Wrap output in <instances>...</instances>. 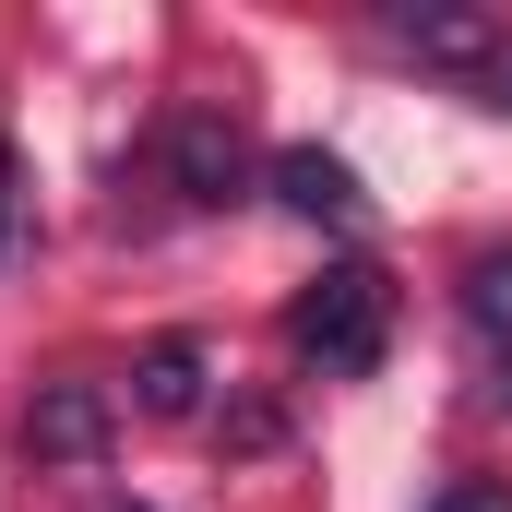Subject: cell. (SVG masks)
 <instances>
[{
	"mask_svg": "<svg viewBox=\"0 0 512 512\" xmlns=\"http://www.w3.org/2000/svg\"><path fill=\"white\" fill-rule=\"evenodd\" d=\"M24 203H36V191H24V143L0 131V274L24 262Z\"/></svg>",
	"mask_w": 512,
	"mask_h": 512,
	"instance_id": "obj_8",
	"label": "cell"
},
{
	"mask_svg": "<svg viewBox=\"0 0 512 512\" xmlns=\"http://www.w3.org/2000/svg\"><path fill=\"white\" fill-rule=\"evenodd\" d=\"M477 96H489V108H512V48L489 60V72H477Z\"/></svg>",
	"mask_w": 512,
	"mask_h": 512,
	"instance_id": "obj_10",
	"label": "cell"
},
{
	"mask_svg": "<svg viewBox=\"0 0 512 512\" xmlns=\"http://www.w3.org/2000/svg\"><path fill=\"white\" fill-rule=\"evenodd\" d=\"M465 322H477V334H501V346H512V251H489L477 274H465Z\"/></svg>",
	"mask_w": 512,
	"mask_h": 512,
	"instance_id": "obj_7",
	"label": "cell"
},
{
	"mask_svg": "<svg viewBox=\"0 0 512 512\" xmlns=\"http://www.w3.org/2000/svg\"><path fill=\"white\" fill-rule=\"evenodd\" d=\"M286 346L322 370V382H370L393 346V274L382 262H334L298 310H286Z\"/></svg>",
	"mask_w": 512,
	"mask_h": 512,
	"instance_id": "obj_1",
	"label": "cell"
},
{
	"mask_svg": "<svg viewBox=\"0 0 512 512\" xmlns=\"http://www.w3.org/2000/svg\"><path fill=\"white\" fill-rule=\"evenodd\" d=\"M24 453H36V465H96V453H108V393L96 382H48L24 405Z\"/></svg>",
	"mask_w": 512,
	"mask_h": 512,
	"instance_id": "obj_5",
	"label": "cell"
},
{
	"mask_svg": "<svg viewBox=\"0 0 512 512\" xmlns=\"http://www.w3.org/2000/svg\"><path fill=\"white\" fill-rule=\"evenodd\" d=\"M393 36H405L429 72H465V84L512 48V24L489 12V0H405V12H393Z\"/></svg>",
	"mask_w": 512,
	"mask_h": 512,
	"instance_id": "obj_3",
	"label": "cell"
},
{
	"mask_svg": "<svg viewBox=\"0 0 512 512\" xmlns=\"http://www.w3.org/2000/svg\"><path fill=\"white\" fill-rule=\"evenodd\" d=\"M108 512H143V501H108Z\"/></svg>",
	"mask_w": 512,
	"mask_h": 512,
	"instance_id": "obj_12",
	"label": "cell"
},
{
	"mask_svg": "<svg viewBox=\"0 0 512 512\" xmlns=\"http://www.w3.org/2000/svg\"><path fill=\"white\" fill-rule=\"evenodd\" d=\"M155 155H167V191H179V203H203V215H215V203H239V191H251V167H262L251 131H239V108H179Z\"/></svg>",
	"mask_w": 512,
	"mask_h": 512,
	"instance_id": "obj_2",
	"label": "cell"
},
{
	"mask_svg": "<svg viewBox=\"0 0 512 512\" xmlns=\"http://www.w3.org/2000/svg\"><path fill=\"white\" fill-rule=\"evenodd\" d=\"M441 512H501V489H453V501H441Z\"/></svg>",
	"mask_w": 512,
	"mask_h": 512,
	"instance_id": "obj_11",
	"label": "cell"
},
{
	"mask_svg": "<svg viewBox=\"0 0 512 512\" xmlns=\"http://www.w3.org/2000/svg\"><path fill=\"white\" fill-rule=\"evenodd\" d=\"M477 405H489V417H512V346H501V370L477 382Z\"/></svg>",
	"mask_w": 512,
	"mask_h": 512,
	"instance_id": "obj_9",
	"label": "cell"
},
{
	"mask_svg": "<svg viewBox=\"0 0 512 512\" xmlns=\"http://www.w3.org/2000/svg\"><path fill=\"white\" fill-rule=\"evenodd\" d=\"M131 405H143V417H203V346H191V334H155V346L131 358Z\"/></svg>",
	"mask_w": 512,
	"mask_h": 512,
	"instance_id": "obj_6",
	"label": "cell"
},
{
	"mask_svg": "<svg viewBox=\"0 0 512 512\" xmlns=\"http://www.w3.org/2000/svg\"><path fill=\"white\" fill-rule=\"evenodd\" d=\"M262 179H274V203H286L298 227H358V215H370L358 167H346V155H322V143H286V155H274Z\"/></svg>",
	"mask_w": 512,
	"mask_h": 512,
	"instance_id": "obj_4",
	"label": "cell"
}]
</instances>
